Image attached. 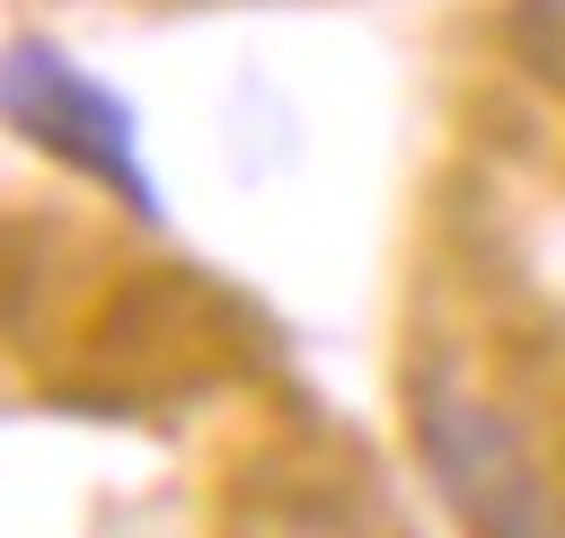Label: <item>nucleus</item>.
<instances>
[{
  "mask_svg": "<svg viewBox=\"0 0 565 538\" xmlns=\"http://www.w3.org/2000/svg\"><path fill=\"white\" fill-rule=\"evenodd\" d=\"M0 115L26 123L35 141H53L62 159H88V168H97L106 185H124L132 203H159L150 176L132 168V123H124V106H115L106 88H88L53 44H18V53H0Z\"/></svg>",
  "mask_w": 565,
  "mask_h": 538,
  "instance_id": "nucleus-1",
  "label": "nucleus"
},
{
  "mask_svg": "<svg viewBox=\"0 0 565 538\" xmlns=\"http://www.w3.org/2000/svg\"><path fill=\"white\" fill-rule=\"evenodd\" d=\"M424 441H433L441 476L459 485V503L486 520V538H565V512L521 476V459H512V441H503L494 415L441 406V415L424 423Z\"/></svg>",
  "mask_w": 565,
  "mask_h": 538,
  "instance_id": "nucleus-2",
  "label": "nucleus"
}]
</instances>
